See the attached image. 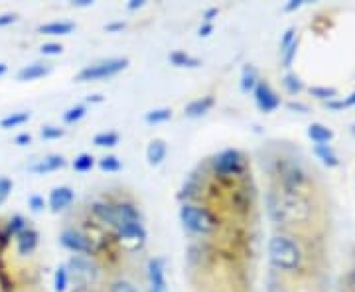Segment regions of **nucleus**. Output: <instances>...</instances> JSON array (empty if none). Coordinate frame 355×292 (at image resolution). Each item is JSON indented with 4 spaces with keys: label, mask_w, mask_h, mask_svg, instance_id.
<instances>
[{
    "label": "nucleus",
    "mask_w": 355,
    "mask_h": 292,
    "mask_svg": "<svg viewBox=\"0 0 355 292\" xmlns=\"http://www.w3.org/2000/svg\"><path fill=\"white\" fill-rule=\"evenodd\" d=\"M266 212L272 221L282 225L306 223L312 216V203L300 191L270 190L266 194Z\"/></svg>",
    "instance_id": "obj_1"
},
{
    "label": "nucleus",
    "mask_w": 355,
    "mask_h": 292,
    "mask_svg": "<svg viewBox=\"0 0 355 292\" xmlns=\"http://www.w3.org/2000/svg\"><path fill=\"white\" fill-rule=\"evenodd\" d=\"M302 249L300 245L286 237V235H275L268 241V261L270 265L279 270H286V273H294L302 267Z\"/></svg>",
    "instance_id": "obj_2"
},
{
    "label": "nucleus",
    "mask_w": 355,
    "mask_h": 292,
    "mask_svg": "<svg viewBox=\"0 0 355 292\" xmlns=\"http://www.w3.org/2000/svg\"><path fill=\"white\" fill-rule=\"evenodd\" d=\"M93 214L101 219L103 223H109L114 231L140 223V214L130 203H93Z\"/></svg>",
    "instance_id": "obj_3"
},
{
    "label": "nucleus",
    "mask_w": 355,
    "mask_h": 292,
    "mask_svg": "<svg viewBox=\"0 0 355 292\" xmlns=\"http://www.w3.org/2000/svg\"><path fill=\"white\" fill-rule=\"evenodd\" d=\"M180 221L184 223V227L198 235H209L219 225L217 217L207 207L193 205V203H184L180 207Z\"/></svg>",
    "instance_id": "obj_4"
},
{
    "label": "nucleus",
    "mask_w": 355,
    "mask_h": 292,
    "mask_svg": "<svg viewBox=\"0 0 355 292\" xmlns=\"http://www.w3.org/2000/svg\"><path fill=\"white\" fill-rule=\"evenodd\" d=\"M128 67L127 58H109V60H103L97 64H91L87 67H83L79 74H77V81H97V79H107V77H113L116 74H121L123 69Z\"/></svg>",
    "instance_id": "obj_5"
},
{
    "label": "nucleus",
    "mask_w": 355,
    "mask_h": 292,
    "mask_svg": "<svg viewBox=\"0 0 355 292\" xmlns=\"http://www.w3.org/2000/svg\"><path fill=\"white\" fill-rule=\"evenodd\" d=\"M65 268H67L69 277H73L77 284H85V286H91L93 282H97L99 275H101L99 265L91 257H85V255L71 257Z\"/></svg>",
    "instance_id": "obj_6"
},
{
    "label": "nucleus",
    "mask_w": 355,
    "mask_h": 292,
    "mask_svg": "<svg viewBox=\"0 0 355 292\" xmlns=\"http://www.w3.org/2000/svg\"><path fill=\"white\" fill-rule=\"evenodd\" d=\"M116 241L119 245L125 249V251H139L142 249V245L146 241V231L142 227V223H135V225H128L116 231Z\"/></svg>",
    "instance_id": "obj_7"
},
{
    "label": "nucleus",
    "mask_w": 355,
    "mask_h": 292,
    "mask_svg": "<svg viewBox=\"0 0 355 292\" xmlns=\"http://www.w3.org/2000/svg\"><path fill=\"white\" fill-rule=\"evenodd\" d=\"M60 243L64 245L65 249H69L73 253L85 255V257L95 253L91 239L87 235H83L81 231H77V229H65L64 233L60 235Z\"/></svg>",
    "instance_id": "obj_8"
},
{
    "label": "nucleus",
    "mask_w": 355,
    "mask_h": 292,
    "mask_svg": "<svg viewBox=\"0 0 355 292\" xmlns=\"http://www.w3.org/2000/svg\"><path fill=\"white\" fill-rule=\"evenodd\" d=\"M254 103L263 113H272L280 107V97L266 81H259L254 87Z\"/></svg>",
    "instance_id": "obj_9"
},
{
    "label": "nucleus",
    "mask_w": 355,
    "mask_h": 292,
    "mask_svg": "<svg viewBox=\"0 0 355 292\" xmlns=\"http://www.w3.org/2000/svg\"><path fill=\"white\" fill-rule=\"evenodd\" d=\"M148 292H168L166 261L162 257H154L148 261Z\"/></svg>",
    "instance_id": "obj_10"
},
{
    "label": "nucleus",
    "mask_w": 355,
    "mask_h": 292,
    "mask_svg": "<svg viewBox=\"0 0 355 292\" xmlns=\"http://www.w3.org/2000/svg\"><path fill=\"white\" fill-rule=\"evenodd\" d=\"M216 172L229 176V174H237L243 168V156L239 151H225L214 160Z\"/></svg>",
    "instance_id": "obj_11"
},
{
    "label": "nucleus",
    "mask_w": 355,
    "mask_h": 292,
    "mask_svg": "<svg viewBox=\"0 0 355 292\" xmlns=\"http://www.w3.org/2000/svg\"><path fill=\"white\" fill-rule=\"evenodd\" d=\"M280 174H282V182H284V188L292 191H298V188L304 184V170L300 168L298 162L294 160H286L282 162L280 168Z\"/></svg>",
    "instance_id": "obj_12"
},
{
    "label": "nucleus",
    "mask_w": 355,
    "mask_h": 292,
    "mask_svg": "<svg viewBox=\"0 0 355 292\" xmlns=\"http://www.w3.org/2000/svg\"><path fill=\"white\" fill-rule=\"evenodd\" d=\"M73 200H76V191L67 186H60V188H53L50 191L48 203H50L51 212H64L73 203Z\"/></svg>",
    "instance_id": "obj_13"
},
{
    "label": "nucleus",
    "mask_w": 355,
    "mask_h": 292,
    "mask_svg": "<svg viewBox=\"0 0 355 292\" xmlns=\"http://www.w3.org/2000/svg\"><path fill=\"white\" fill-rule=\"evenodd\" d=\"M214 105H216L214 95H205V97H200V99H193L191 103H188L186 109H184V114L190 117V119L203 117V114H207L214 109Z\"/></svg>",
    "instance_id": "obj_14"
},
{
    "label": "nucleus",
    "mask_w": 355,
    "mask_h": 292,
    "mask_svg": "<svg viewBox=\"0 0 355 292\" xmlns=\"http://www.w3.org/2000/svg\"><path fill=\"white\" fill-rule=\"evenodd\" d=\"M64 156H60V154H50V156L38 160L36 164L30 166V172H34V174H50V172H55V170H60V168H64Z\"/></svg>",
    "instance_id": "obj_15"
},
{
    "label": "nucleus",
    "mask_w": 355,
    "mask_h": 292,
    "mask_svg": "<svg viewBox=\"0 0 355 292\" xmlns=\"http://www.w3.org/2000/svg\"><path fill=\"white\" fill-rule=\"evenodd\" d=\"M16 243H18V253L30 255L38 247V233L34 229H22L16 235Z\"/></svg>",
    "instance_id": "obj_16"
},
{
    "label": "nucleus",
    "mask_w": 355,
    "mask_h": 292,
    "mask_svg": "<svg viewBox=\"0 0 355 292\" xmlns=\"http://www.w3.org/2000/svg\"><path fill=\"white\" fill-rule=\"evenodd\" d=\"M76 24L73 22H67V20H53L48 24H42L38 28L40 34H46V36H67L73 32Z\"/></svg>",
    "instance_id": "obj_17"
},
{
    "label": "nucleus",
    "mask_w": 355,
    "mask_h": 292,
    "mask_svg": "<svg viewBox=\"0 0 355 292\" xmlns=\"http://www.w3.org/2000/svg\"><path fill=\"white\" fill-rule=\"evenodd\" d=\"M166 154H168V144L164 140L156 139L146 148V160L150 166H160L166 160Z\"/></svg>",
    "instance_id": "obj_18"
},
{
    "label": "nucleus",
    "mask_w": 355,
    "mask_h": 292,
    "mask_svg": "<svg viewBox=\"0 0 355 292\" xmlns=\"http://www.w3.org/2000/svg\"><path fill=\"white\" fill-rule=\"evenodd\" d=\"M50 71H51L50 65L36 62V64H30V65H26V67H22V69L18 71V79H20V81H34V79H40V77L48 76Z\"/></svg>",
    "instance_id": "obj_19"
},
{
    "label": "nucleus",
    "mask_w": 355,
    "mask_h": 292,
    "mask_svg": "<svg viewBox=\"0 0 355 292\" xmlns=\"http://www.w3.org/2000/svg\"><path fill=\"white\" fill-rule=\"evenodd\" d=\"M308 137L316 144H330V140L334 139V132H331V128L324 127L320 123H314V125L308 127Z\"/></svg>",
    "instance_id": "obj_20"
},
{
    "label": "nucleus",
    "mask_w": 355,
    "mask_h": 292,
    "mask_svg": "<svg viewBox=\"0 0 355 292\" xmlns=\"http://www.w3.org/2000/svg\"><path fill=\"white\" fill-rule=\"evenodd\" d=\"M314 153H316V156L324 164L330 166V168H336V166L340 164V158H338V154H336V151L331 148L330 144H316Z\"/></svg>",
    "instance_id": "obj_21"
},
{
    "label": "nucleus",
    "mask_w": 355,
    "mask_h": 292,
    "mask_svg": "<svg viewBox=\"0 0 355 292\" xmlns=\"http://www.w3.org/2000/svg\"><path fill=\"white\" fill-rule=\"evenodd\" d=\"M259 74L254 69L253 65H245L241 71V91L243 93H249V91H254L257 83H259Z\"/></svg>",
    "instance_id": "obj_22"
},
{
    "label": "nucleus",
    "mask_w": 355,
    "mask_h": 292,
    "mask_svg": "<svg viewBox=\"0 0 355 292\" xmlns=\"http://www.w3.org/2000/svg\"><path fill=\"white\" fill-rule=\"evenodd\" d=\"M170 62L176 65V67H200L202 65V62L198 58H193L190 53L180 50L170 53Z\"/></svg>",
    "instance_id": "obj_23"
},
{
    "label": "nucleus",
    "mask_w": 355,
    "mask_h": 292,
    "mask_svg": "<svg viewBox=\"0 0 355 292\" xmlns=\"http://www.w3.org/2000/svg\"><path fill=\"white\" fill-rule=\"evenodd\" d=\"M30 121V113H26V111H20V113H12L8 114V117H4L2 121H0V127L2 128H14V127H20V125H24Z\"/></svg>",
    "instance_id": "obj_24"
},
{
    "label": "nucleus",
    "mask_w": 355,
    "mask_h": 292,
    "mask_svg": "<svg viewBox=\"0 0 355 292\" xmlns=\"http://www.w3.org/2000/svg\"><path fill=\"white\" fill-rule=\"evenodd\" d=\"M172 119V111L170 109H153L148 113L144 114V121L148 125H158V123H166Z\"/></svg>",
    "instance_id": "obj_25"
},
{
    "label": "nucleus",
    "mask_w": 355,
    "mask_h": 292,
    "mask_svg": "<svg viewBox=\"0 0 355 292\" xmlns=\"http://www.w3.org/2000/svg\"><path fill=\"white\" fill-rule=\"evenodd\" d=\"M67 284H69V273L65 267H60L55 270V277H53V289H55V292H65Z\"/></svg>",
    "instance_id": "obj_26"
},
{
    "label": "nucleus",
    "mask_w": 355,
    "mask_h": 292,
    "mask_svg": "<svg viewBox=\"0 0 355 292\" xmlns=\"http://www.w3.org/2000/svg\"><path fill=\"white\" fill-rule=\"evenodd\" d=\"M282 85L286 87V91H288L291 95H298L300 91L304 89V85H302L300 77L294 76V74H288V76H284V79H282Z\"/></svg>",
    "instance_id": "obj_27"
},
{
    "label": "nucleus",
    "mask_w": 355,
    "mask_h": 292,
    "mask_svg": "<svg viewBox=\"0 0 355 292\" xmlns=\"http://www.w3.org/2000/svg\"><path fill=\"white\" fill-rule=\"evenodd\" d=\"M95 146H116L119 144V135L116 132H99L95 139H93Z\"/></svg>",
    "instance_id": "obj_28"
},
{
    "label": "nucleus",
    "mask_w": 355,
    "mask_h": 292,
    "mask_svg": "<svg viewBox=\"0 0 355 292\" xmlns=\"http://www.w3.org/2000/svg\"><path fill=\"white\" fill-rule=\"evenodd\" d=\"M93 166H95V158L91 154H79L73 160V170L77 172H89Z\"/></svg>",
    "instance_id": "obj_29"
},
{
    "label": "nucleus",
    "mask_w": 355,
    "mask_h": 292,
    "mask_svg": "<svg viewBox=\"0 0 355 292\" xmlns=\"http://www.w3.org/2000/svg\"><path fill=\"white\" fill-rule=\"evenodd\" d=\"M85 117V107L83 105H76V107H71V109H67L64 113V121L67 125H73L77 121H81Z\"/></svg>",
    "instance_id": "obj_30"
},
{
    "label": "nucleus",
    "mask_w": 355,
    "mask_h": 292,
    "mask_svg": "<svg viewBox=\"0 0 355 292\" xmlns=\"http://www.w3.org/2000/svg\"><path fill=\"white\" fill-rule=\"evenodd\" d=\"M310 95L312 97H316V99H322V101H331V99H336V95H338V91L334 89V87H312L310 89Z\"/></svg>",
    "instance_id": "obj_31"
},
{
    "label": "nucleus",
    "mask_w": 355,
    "mask_h": 292,
    "mask_svg": "<svg viewBox=\"0 0 355 292\" xmlns=\"http://www.w3.org/2000/svg\"><path fill=\"white\" fill-rule=\"evenodd\" d=\"M99 168L103 172H119L121 170V160L116 156H105L99 160Z\"/></svg>",
    "instance_id": "obj_32"
},
{
    "label": "nucleus",
    "mask_w": 355,
    "mask_h": 292,
    "mask_svg": "<svg viewBox=\"0 0 355 292\" xmlns=\"http://www.w3.org/2000/svg\"><path fill=\"white\" fill-rule=\"evenodd\" d=\"M40 135H42V139L55 140V139H62V137L65 135V130L60 127H53V125H46V127H42Z\"/></svg>",
    "instance_id": "obj_33"
},
{
    "label": "nucleus",
    "mask_w": 355,
    "mask_h": 292,
    "mask_svg": "<svg viewBox=\"0 0 355 292\" xmlns=\"http://www.w3.org/2000/svg\"><path fill=\"white\" fill-rule=\"evenodd\" d=\"M109 292H139V291H137V286H135L130 280L119 279V280H114V282H111Z\"/></svg>",
    "instance_id": "obj_34"
},
{
    "label": "nucleus",
    "mask_w": 355,
    "mask_h": 292,
    "mask_svg": "<svg viewBox=\"0 0 355 292\" xmlns=\"http://www.w3.org/2000/svg\"><path fill=\"white\" fill-rule=\"evenodd\" d=\"M328 107L334 109V111H338V109H349V107H355V91L347 97V99H343V101H336V99H331L328 101Z\"/></svg>",
    "instance_id": "obj_35"
},
{
    "label": "nucleus",
    "mask_w": 355,
    "mask_h": 292,
    "mask_svg": "<svg viewBox=\"0 0 355 292\" xmlns=\"http://www.w3.org/2000/svg\"><path fill=\"white\" fill-rule=\"evenodd\" d=\"M296 50H298V40L294 44H291L284 51H280L282 53V64H284V67H291L292 62H294V55H296Z\"/></svg>",
    "instance_id": "obj_36"
},
{
    "label": "nucleus",
    "mask_w": 355,
    "mask_h": 292,
    "mask_svg": "<svg viewBox=\"0 0 355 292\" xmlns=\"http://www.w3.org/2000/svg\"><path fill=\"white\" fill-rule=\"evenodd\" d=\"M296 28H288L284 34H282V40H280V51H284L291 44H294L296 42Z\"/></svg>",
    "instance_id": "obj_37"
},
{
    "label": "nucleus",
    "mask_w": 355,
    "mask_h": 292,
    "mask_svg": "<svg viewBox=\"0 0 355 292\" xmlns=\"http://www.w3.org/2000/svg\"><path fill=\"white\" fill-rule=\"evenodd\" d=\"M10 191H12V180L0 176V203L8 198V194H10Z\"/></svg>",
    "instance_id": "obj_38"
},
{
    "label": "nucleus",
    "mask_w": 355,
    "mask_h": 292,
    "mask_svg": "<svg viewBox=\"0 0 355 292\" xmlns=\"http://www.w3.org/2000/svg\"><path fill=\"white\" fill-rule=\"evenodd\" d=\"M28 205H30L32 212H42V209L46 207V202H44L42 196H30V198H28Z\"/></svg>",
    "instance_id": "obj_39"
},
{
    "label": "nucleus",
    "mask_w": 355,
    "mask_h": 292,
    "mask_svg": "<svg viewBox=\"0 0 355 292\" xmlns=\"http://www.w3.org/2000/svg\"><path fill=\"white\" fill-rule=\"evenodd\" d=\"M22 229H26L24 227V219H22L20 216L12 217V219H10V225H8V233H12V235H18V233H20Z\"/></svg>",
    "instance_id": "obj_40"
},
{
    "label": "nucleus",
    "mask_w": 355,
    "mask_h": 292,
    "mask_svg": "<svg viewBox=\"0 0 355 292\" xmlns=\"http://www.w3.org/2000/svg\"><path fill=\"white\" fill-rule=\"evenodd\" d=\"M64 51V48L60 44H44L42 46V53L44 55H60Z\"/></svg>",
    "instance_id": "obj_41"
},
{
    "label": "nucleus",
    "mask_w": 355,
    "mask_h": 292,
    "mask_svg": "<svg viewBox=\"0 0 355 292\" xmlns=\"http://www.w3.org/2000/svg\"><path fill=\"white\" fill-rule=\"evenodd\" d=\"M16 20H18V14H14V12L0 14V28H4V26L14 24Z\"/></svg>",
    "instance_id": "obj_42"
},
{
    "label": "nucleus",
    "mask_w": 355,
    "mask_h": 292,
    "mask_svg": "<svg viewBox=\"0 0 355 292\" xmlns=\"http://www.w3.org/2000/svg\"><path fill=\"white\" fill-rule=\"evenodd\" d=\"M30 140H32V137H30L28 132H22V135H18V137H16L14 142H16L18 146H26V144H30Z\"/></svg>",
    "instance_id": "obj_43"
},
{
    "label": "nucleus",
    "mask_w": 355,
    "mask_h": 292,
    "mask_svg": "<svg viewBox=\"0 0 355 292\" xmlns=\"http://www.w3.org/2000/svg\"><path fill=\"white\" fill-rule=\"evenodd\" d=\"M217 12H219L217 8H207V10H205V14H203V22H207V24H211V20L216 18Z\"/></svg>",
    "instance_id": "obj_44"
},
{
    "label": "nucleus",
    "mask_w": 355,
    "mask_h": 292,
    "mask_svg": "<svg viewBox=\"0 0 355 292\" xmlns=\"http://www.w3.org/2000/svg\"><path fill=\"white\" fill-rule=\"evenodd\" d=\"M211 32H214V24H207V22H203V26L200 28V36H202V38H207Z\"/></svg>",
    "instance_id": "obj_45"
},
{
    "label": "nucleus",
    "mask_w": 355,
    "mask_h": 292,
    "mask_svg": "<svg viewBox=\"0 0 355 292\" xmlns=\"http://www.w3.org/2000/svg\"><path fill=\"white\" fill-rule=\"evenodd\" d=\"M302 4H304L302 0H291V2L284 6V10H286V12H292V10H296V8H300Z\"/></svg>",
    "instance_id": "obj_46"
},
{
    "label": "nucleus",
    "mask_w": 355,
    "mask_h": 292,
    "mask_svg": "<svg viewBox=\"0 0 355 292\" xmlns=\"http://www.w3.org/2000/svg\"><path fill=\"white\" fill-rule=\"evenodd\" d=\"M288 109H291V111H302V113H308V107H306V105H302V103L291 101L288 103Z\"/></svg>",
    "instance_id": "obj_47"
},
{
    "label": "nucleus",
    "mask_w": 355,
    "mask_h": 292,
    "mask_svg": "<svg viewBox=\"0 0 355 292\" xmlns=\"http://www.w3.org/2000/svg\"><path fill=\"white\" fill-rule=\"evenodd\" d=\"M144 4H146L144 0H130V2L127 4V8L128 10H137V8H142Z\"/></svg>",
    "instance_id": "obj_48"
},
{
    "label": "nucleus",
    "mask_w": 355,
    "mask_h": 292,
    "mask_svg": "<svg viewBox=\"0 0 355 292\" xmlns=\"http://www.w3.org/2000/svg\"><path fill=\"white\" fill-rule=\"evenodd\" d=\"M125 26H127L125 22H114V24L107 26V30H109V32H114V30H123Z\"/></svg>",
    "instance_id": "obj_49"
},
{
    "label": "nucleus",
    "mask_w": 355,
    "mask_h": 292,
    "mask_svg": "<svg viewBox=\"0 0 355 292\" xmlns=\"http://www.w3.org/2000/svg\"><path fill=\"white\" fill-rule=\"evenodd\" d=\"M71 292H95V291H93L91 286H85V284H77L76 289H73Z\"/></svg>",
    "instance_id": "obj_50"
},
{
    "label": "nucleus",
    "mask_w": 355,
    "mask_h": 292,
    "mask_svg": "<svg viewBox=\"0 0 355 292\" xmlns=\"http://www.w3.org/2000/svg\"><path fill=\"white\" fill-rule=\"evenodd\" d=\"M93 0H73V6H91Z\"/></svg>",
    "instance_id": "obj_51"
},
{
    "label": "nucleus",
    "mask_w": 355,
    "mask_h": 292,
    "mask_svg": "<svg viewBox=\"0 0 355 292\" xmlns=\"http://www.w3.org/2000/svg\"><path fill=\"white\" fill-rule=\"evenodd\" d=\"M6 69H8V67H6V64H0V77L6 74Z\"/></svg>",
    "instance_id": "obj_52"
},
{
    "label": "nucleus",
    "mask_w": 355,
    "mask_h": 292,
    "mask_svg": "<svg viewBox=\"0 0 355 292\" xmlns=\"http://www.w3.org/2000/svg\"><path fill=\"white\" fill-rule=\"evenodd\" d=\"M354 132H355V128H354Z\"/></svg>",
    "instance_id": "obj_53"
}]
</instances>
